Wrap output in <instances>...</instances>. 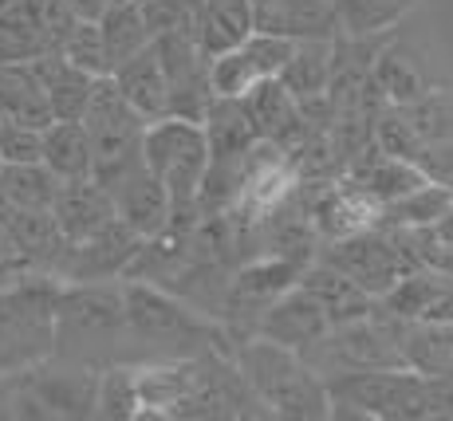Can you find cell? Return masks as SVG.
Returning a JSON list of instances; mask_svg holds the SVG:
<instances>
[{
  "label": "cell",
  "instance_id": "d590c367",
  "mask_svg": "<svg viewBox=\"0 0 453 421\" xmlns=\"http://www.w3.org/2000/svg\"><path fill=\"white\" fill-rule=\"evenodd\" d=\"M95 414L99 417H138L142 414V394H138V371L107 366L95 382Z\"/></svg>",
  "mask_w": 453,
  "mask_h": 421
},
{
  "label": "cell",
  "instance_id": "6da1fadb",
  "mask_svg": "<svg viewBox=\"0 0 453 421\" xmlns=\"http://www.w3.org/2000/svg\"><path fill=\"white\" fill-rule=\"evenodd\" d=\"M229 358L245 374V382L260 398V406L268 410V417H292V421L327 417L331 402H327L324 379L303 363L300 350L280 347L260 335H241L233 343Z\"/></svg>",
  "mask_w": 453,
  "mask_h": 421
},
{
  "label": "cell",
  "instance_id": "7402d4cb",
  "mask_svg": "<svg viewBox=\"0 0 453 421\" xmlns=\"http://www.w3.org/2000/svg\"><path fill=\"white\" fill-rule=\"evenodd\" d=\"M32 72H36L43 95H48V107H51V119L56 122H72V119H83V107L91 99V87L99 75H87L80 72L75 64H67L59 51H43V56L28 59Z\"/></svg>",
  "mask_w": 453,
  "mask_h": 421
},
{
  "label": "cell",
  "instance_id": "74e56055",
  "mask_svg": "<svg viewBox=\"0 0 453 421\" xmlns=\"http://www.w3.org/2000/svg\"><path fill=\"white\" fill-rule=\"evenodd\" d=\"M296 40H284V36H265V32H252V36L241 43V51L249 56V64L257 67L260 79H273L276 72L284 67V59L292 56Z\"/></svg>",
  "mask_w": 453,
  "mask_h": 421
},
{
  "label": "cell",
  "instance_id": "f35d334b",
  "mask_svg": "<svg viewBox=\"0 0 453 421\" xmlns=\"http://www.w3.org/2000/svg\"><path fill=\"white\" fill-rule=\"evenodd\" d=\"M40 154H43V130L0 119V162H40Z\"/></svg>",
  "mask_w": 453,
  "mask_h": 421
},
{
  "label": "cell",
  "instance_id": "d6986e66",
  "mask_svg": "<svg viewBox=\"0 0 453 421\" xmlns=\"http://www.w3.org/2000/svg\"><path fill=\"white\" fill-rule=\"evenodd\" d=\"M51 217H56V225H59V233H64L67 244H80L115 217V201H111V193L95 178L59 181L56 201H51Z\"/></svg>",
  "mask_w": 453,
  "mask_h": 421
},
{
  "label": "cell",
  "instance_id": "d6a6232c",
  "mask_svg": "<svg viewBox=\"0 0 453 421\" xmlns=\"http://www.w3.org/2000/svg\"><path fill=\"white\" fill-rule=\"evenodd\" d=\"M449 209H453V186L426 181V186L387 201V205L379 209V225H390V229H414V225H434L438 217H446Z\"/></svg>",
  "mask_w": 453,
  "mask_h": 421
},
{
  "label": "cell",
  "instance_id": "4fadbf2b",
  "mask_svg": "<svg viewBox=\"0 0 453 421\" xmlns=\"http://www.w3.org/2000/svg\"><path fill=\"white\" fill-rule=\"evenodd\" d=\"M252 32L284 40H339L335 0H249Z\"/></svg>",
  "mask_w": 453,
  "mask_h": 421
},
{
  "label": "cell",
  "instance_id": "60d3db41",
  "mask_svg": "<svg viewBox=\"0 0 453 421\" xmlns=\"http://www.w3.org/2000/svg\"><path fill=\"white\" fill-rule=\"evenodd\" d=\"M111 0H67V8H72L75 20H99L103 12H107Z\"/></svg>",
  "mask_w": 453,
  "mask_h": 421
},
{
  "label": "cell",
  "instance_id": "484cf974",
  "mask_svg": "<svg viewBox=\"0 0 453 421\" xmlns=\"http://www.w3.org/2000/svg\"><path fill=\"white\" fill-rule=\"evenodd\" d=\"M252 36L249 0H202L194 16V40L209 59L241 48Z\"/></svg>",
  "mask_w": 453,
  "mask_h": 421
},
{
  "label": "cell",
  "instance_id": "4316f807",
  "mask_svg": "<svg viewBox=\"0 0 453 421\" xmlns=\"http://www.w3.org/2000/svg\"><path fill=\"white\" fill-rule=\"evenodd\" d=\"M0 119L32 130H48L56 122L32 64H0Z\"/></svg>",
  "mask_w": 453,
  "mask_h": 421
},
{
  "label": "cell",
  "instance_id": "d4e9b609",
  "mask_svg": "<svg viewBox=\"0 0 453 421\" xmlns=\"http://www.w3.org/2000/svg\"><path fill=\"white\" fill-rule=\"evenodd\" d=\"M202 130H205V142H209V162L241 157L249 146L260 142L245 99H225V95H213V103H209L205 115H202Z\"/></svg>",
  "mask_w": 453,
  "mask_h": 421
},
{
  "label": "cell",
  "instance_id": "ba28073f",
  "mask_svg": "<svg viewBox=\"0 0 453 421\" xmlns=\"http://www.w3.org/2000/svg\"><path fill=\"white\" fill-rule=\"evenodd\" d=\"M316 260L335 272H343L351 284H359L367 295L382 300L406 272H414V256L398 244V236L382 225L359 229L351 236H339V241H319Z\"/></svg>",
  "mask_w": 453,
  "mask_h": 421
},
{
  "label": "cell",
  "instance_id": "9c48e42d",
  "mask_svg": "<svg viewBox=\"0 0 453 421\" xmlns=\"http://www.w3.org/2000/svg\"><path fill=\"white\" fill-rule=\"evenodd\" d=\"M59 287H64V279L40 268L24 272L20 279L0 287V347L16 350V355L51 350Z\"/></svg>",
  "mask_w": 453,
  "mask_h": 421
},
{
  "label": "cell",
  "instance_id": "1f68e13d",
  "mask_svg": "<svg viewBox=\"0 0 453 421\" xmlns=\"http://www.w3.org/2000/svg\"><path fill=\"white\" fill-rule=\"evenodd\" d=\"M59 178L43 162H0V197L12 209H51Z\"/></svg>",
  "mask_w": 453,
  "mask_h": 421
},
{
  "label": "cell",
  "instance_id": "8fae6325",
  "mask_svg": "<svg viewBox=\"0 0 453 421\" xmlns=\"http://www.w3.org/2000/svg\"><path fill=\"white\" fill-rule=\"evenodd\" d=\"M154 56L165 75V99H170L173 119L202 122L205 107L213 103V87H209V56L197 48L189 32H162L154 36Z\"/></svg>",
  "mask_w": 453,
  "mask_h": 421
},
{
  "label": "cell",
  "instance_id": "52a82bcc",
  "mask_svg": "<svg viewBox=\"0 0 453 421\" xmlns=\"http://www.w3.org/2000/svg\"><path fill=\"white\" fill-rule=\"evenodd\" d=\"M142 162L170 193V213H197V189L209 170V142L202 122L173 115L146 122Z\"/></svg>",
  "mask_w": 453,
  "mask_h": 421
},
{
  "label": "cell",
  "instance_id": "cb8c5ba5",
  "mask_svg": "<svg viewBox=\"0 0 453 421\" xmlns=\"http://www.w3.org/2000/svg\"><path fill=\"white\" fill-rule=\"evenodd\" d=\"M4 233L12 236V244L40 272H51V276H56V264L64 260L67 241H64V233H59L56 217H51V209H8Z\"/></svg>",
  "mask_w": 453,
  "mask_h": 421
},
{
  "label": "cell",
  "instance_id": "9a60e30c",
  "mask_svg": "<svg viewBox=\"0 0 453 421\" xmlns=\"http://www.w3.org/2000/svg\"><path fill=\"white\" fill-rule=\"evenodd\" d=\"M245 107L252 115V126H257V134L265 138V142H273L280 154H292L296 146L308 138V122L300 115V103L292 99L288 91H284L280 79H260V83H252L245 95Z\"/></svg>",
  "mask_w": 453,
  "mask_h": 421
},
{
  "label": "cell",
  "instance_id": "b9f144b4",
  "mask_svg": "<svg viewBox=\"0 0 453 421\" xmlns=\"http://www.w3.org/2000/svg\"><path fill=\"white\" fill-rule=\"evenodd\" d=\"M12 4H20V0H0V12H8Z\"/></svg>",
  "mask_w": 453,
  "mask_h": 421
},
{
  "label": "cell",
  "instance_id": "5bb4252c",
  "mask_svg": "<svg viewBox=\"0 0 453 421\" xmlns=\"http://www.w3.org/2000/svg\"><path fill=\"white\" fill-rule=\"evenodd\" d=\"M379 209H382L379 201H374L367 189L355 186L347 173L327 181L324 189L308 193V213H311V225H316L319 241H339V236L371 229V225H379Z\"/></svg>",
  "mask_w": 453,
  "mask_h": 421
},
{
  "label": "cell",
  "instance_id": "83f0119b",
  "mask_svg": "<svg viewBox=\"0 0 453 421\" xmlns=\"http://www.w3.org/2000/svg\"><path fill=\"white\" fill-rule=\"evenodd\" d=\"M371 79H374V87L387 95V103H414L434 91L430 72L418 64V56H411V51L398 48V43H382V51L371 64Z\"/></svg>",
  "mask_w": 453,
  "mask_h": 421
},
{
  "label": "cell",
  "instance_id": "ac0fdd59",
  "mask_svg": "<svg viewBox=\"0 0 453 421\" xmlns=\"http://www.w3.org/2000/svg\"><path fill=\"white\" fill-rule=\"evenodd\" d=\"M327 327L331 323H327V315L319 311V303L311 300L303 287H288L280 300L252 323V335L273 339V343L292 347V350H303L308 343H316Z\"/></svg>",
  "mask_w": 453,
  "mask_h": 421
},
{
  "label": "cell",
  "instance_id": "f546056e",
  "mask_svg": "<svg viewBox=\"0 0 453 421\" xmlns=\"http://www.w3.org/2000/svg\"><path fill=\"white\" fill-rule=\"evenodd\" d=\"M99 36H103V51H107V67L115 72L123 59H130L134 51H142L150 43V28H146L142 16V0H119L107 4V12L99 16Z\"/></svg>",
  "mask_w": 453,
  "mask_h": 421
},
{
  "label": "cell",
  "instance_id": "8992f818",
  "mask_svg": "<svg viewBox=\"0 0 453 421\" xmlns=\"http://www.w3.org/2000/svg\"><path fill=\"white\" fill-rule=\"evenodd\" d=\"M83 130L91 138V154H95V170L91 178L103 189H111L127 170H134L142 162V134H146V119L119 95L115 79L99 75L91 87V99L83 107Z\"/></svg>",
  "mask_w": 453,
  "mask_h": 421
},
{
  "label": "cell",
  "instance_id": "603a6c76",
  "mask_svg": "<svg viewBox=\"0 0 453 421\" xmlns=\"http://www.w3.org/2000/svg\"><path fill=\"white\" fill-rule=\"evenodd\" d=\"M119 95L138 111L146 122H158L170 115V99H165V75L158 67V56H154V43H146L142 51H134L130 59L111 72Z\"/></svg>",
  "mask_w": 453,
  "mask_h": 421
},
{
  "label": "cell",
  "instance_id": "ffe728a7",
  "mask_svg": "<svg viewBox=\"0 0 453 421\" xmlns=\"http://www.w3.org/2000/svg\"><path fill=\"white\" fill-rule=\"evenodd\" d=\"M347 178L355 181L359 189H367L379 205H387V201H395V197H403V193H411L418 186H426V173L418 170L414 162H406V157H395V154H387V150H379L374 142H367L359 154L347 162Z\"/></svg>",
  "mask_w": 453,
  "mask_h": 421
},
{
  "label": "cell",
  "instance_id": "7c38bea8",
  "mask_svg": "<svg viewBox=\"0 0 453 421\" xmlns=\"http://www.w3.org/2000/svg\"><path fill=\"white\" fill-rule=\"evenodd\" d=\"M142 236L119 217H111L99 233H91L80 244H67L64 260L56 264V276L64 284H99V279H119L138 252Z\"/></svg>",
  "mask_w": 453,
  "mask_h": 421
},
{
  "label": "cell",
  "instance_id": "8d00e7d4",
  "mask_svg": "<svg viewBox=\"0 0 453 421\" xmlns=\"http://www.w3.org/2000/svg\"><path fill=\"white\" fill-rule=\"evenodd\" d=\"M59 56L87 75H111L107 51H103V36H99V24L95 20H75V28L59 43Z\"/></svg>",
  "mask_w": 453,
  "mask_h": 421
},
{
  "label": "cell",
  "instance_id": "e0dca14e",
  "mask_svg": "<svg viewBox=\"0 0 453 421\" xmlns=\"http://www.w3.org/2000/svg\"><path fill=\"white\" fill-rule=\"evenodd\" d=\"M107 193H111V201H115V217L123 225H130L138 236H154L158 229L170 225V193L146 170V162L127 170Z\"/></svg>",
  "mask_w": 453,
  "mask_h": 421
},
{
  "label": "cell",
  "instance_id": "ab89813d",
  "mask_svg": "<svg viewBox=\"0 0 453 421\" xmlns=\"http://www.w3.org/2000/svg\"><path fill=\"white\" fill-rule=\"evenodd\" d=\"M411 162L438 186H453V138H434L414 150Z\"/></svg>",
  "mask_w": 453,
  "mask_h": 421
},
{
  "label": "cell",
  "instance_id": "7a4b0ae2",
  "mask_svg": "<svg viewBox=\"0 0 453 421\" xmlns=\"http://www.w3.org/2000/svg\"><path fill=\"white\" fill-rule=\"evenodd\" d=\"M123 307H127V335L142 339L154 347H178V350H221L229 355L237 339L229 327L209 315L194 311L186 300L165 292L158 284H142V279H123Z\"/></svg>",
  "mask_w": 453,
  "mask_h": 421
},
{
  "label": "cell",
  "instance_id": "3957f363",
  "mask_svg": "<svg viewBox=\"0 0 453 421\" xmlns=\"http://www.w3.org/2000/svg\"><path fill=\"white\" fill-rule=\"evenodd\" d=\"M403 331H406V319H398L395 311L374 303L371 315L327 327L300 355L319 379H331V374H363V371H406Z\"/></svg>",
  "mask_w": 453,
  "mask_h": 421
},
{
  "label": "cell",
  "instance_id": "30bf717a",
  "mask_svg": "<svg viewBox=\"0 0 453 421\" xmlns=\"http://www.w3.org/2000/svg\"><path fill=\"white\" fill-rule=\"evenodd\" d=\"M303 268L308 264H296L288 256H268V252L233 268L225 300H221V323L229 327V335L233 339L252 335V323L280 300L288 287H296Z\"/></svg>",
  "mask_w": 453,
  "mask_h": 421
},
{
  "label": "cell",
  "instance_id": "e575fe53",
  "mask_svg": "<svg viewBox=\"0 0 453 421\" xmlns=\"http://www.w3.org/2000/svg\"><path fill=\"white\" fill-rule=\"evenodd\" d=\"M414 8V0H335L343 36H374L395 32V24Z\"/></svg>",
  "mask_w": 453,
  "mask_h": 421
},
{
  "label": "cell",
  "instance_id": "5b68a950",
  "mask_svg": "<svg viewBox=\"0 0 453 421\" xmlns=\"http://www.w3.org/2000/svg\"><path fill=\"white\" fill-rule=\"evenodd\" d=\"M127 335L123 279H99V284H64L56 303V331L51 350L83 363L87 355L111 347Z\"/></svg>",
  "mask_w": 453,
  "mask_h": 421
},
{
  "label": "cell",
  "instance_id": "277c9868",
  "mask_svg": "<svg viewBox=\"0 0 453 421\" xmlns=\"http://www.w3.org/2000/svg\"><path fill=\"white\" fill-rule=\"evenodd\" d=\"M327 417H382V421H426L434 417L430 379L418 371H363L324 379Z\"/></svg>",
  "mask_w": 453,
  "mask_h": 421
},
{
  "label": "cell",
  "instance_id": "44dd1931",
  "mask_svg": "<svg viewBox=\"0 0 453 421\" xmlns=\"http://www.w3.org/2000/svg\"><path fill=\"white\" fill-rule=\"evenodd\" d=\"M296 287H303V292H308L311 300L319 303V311L327 315L331 327H339V323H351V319H363V315H371L374 303H379L374 295L363 292L359 284H351L343 272L319 264V260H311V264L300 272Z\"/></svg>",
  "mask_w": 453,
  "mask_h": 421
},
{
  "label": "cell",
  "instance_id": "836d02e7",
  "mask_svg": "<svg viewBox=\"0 0 453 421\" xmlns=\"http://www.w3.org/2000/svg\"><path fill=\"white\" fill-rule=\"evenodd\" d=\"M56 51L48 40V32L40 28V20L32 16V8L12 4L8 12H0V64H28V59Z\"/></svg>",
  "mask_w": 453,
  "mask_h": 421
},
{
  "label": "cell",
  "instance_id": "f1b7e54d",
  "mask_svg": "<svg viewBox=\"0 0 453 421\" xmlns=\"http://www.w3.org/2000/svg\"><path fill=\"white\" fill-rule=\"evenodd\" d=\"M40 162L56 173L59 181H75V178H91L95 170V154H91V138H87L83 122H51L43 130V154Z\"/></svg>",
  "mask_w": 453,
  "mask_h": 421
},
{
  "label": "cell",
  "instance_id": "2e32d148",
  "mask_svg": "<svg viewBox=\"0 0 453 421\" xmlns=\"http://www.w3.org/2000/svg\"><path fill=\"white\" fill-rule=\"evenodd\" d=\"M379 303L411 323H453V276L438 268H414Z\"/></svg>",
  "mask_w": 453,
  "mask_h": 421
},
{
  "label": "cell",
  "instance_id": "4dcf8cb0",
  "mask_svg": "<svg viewBox=\"0 0 453 421\" xmlns=\"http://www.w3.org/2000/svg\"><path fill=\"white\" fill-rule=\"evenodd\" d=\"M331 43H335V40H296L292 56L284 59V67L276 72V79H280L284 91H288L296 103L327 91V79H331Z\"/></svg>",
  "mask_w": 453,
  "mask_h": 421
}]
</instances>
